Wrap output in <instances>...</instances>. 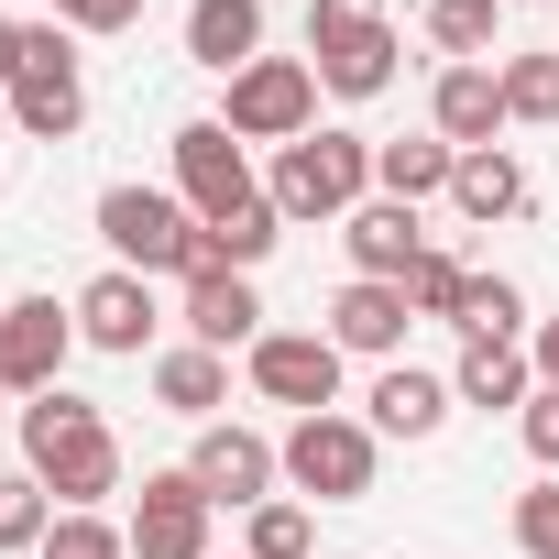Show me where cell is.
I'll list each match as a JSON object with an SVG mask.
<instances>
[{"label":"cell","mask_w":559,"mask_h":559,"mask_svg":"<svg viewBox=\"0 0 559 559\" xmlns=\"http://www.w3.org/2000/svg\"><path fill=\"white\" fill-rule=\"evenodd\" d=\"M362 406H373V439H439L461 395H450V373H417V362H384Z\"/></svg>","instance_id":"cell-17"},{"label":"cell","mask_w":559,"mask_h":559,"mask_svg":"<svg viewBox=\"0 0 559 559\" xmlns=\"http://www.w3.org/2000/svg\"><path fill=\"white\" fill-rule=\"evenodd\" d=\"M99 241L121 274H176V286L209 274V230L176 187H99Z\"/></svg>","instance_id":"cell-2"},{"label":"cell","mask_w":559,"mask_h":559,"mask_svg":"<svg viewBox=\"0 0 559 559\" xmlns=\"http://www.w3.org/2000/svg\"><path fill=\"white\" fill-rule=\"evenodd\" d=\"M187 341H209V352H252L263 341L252 274H187Z\"/></svg>","instance_id":"cell-18"},{"label":"cell","mask_w":559,"mask_h":559,"mask_svg":"<svg viewBox=\"0 0 559 559\" xmlns=\"http://www.w3.org/2000/svg\"><path fill=\"white\" fill-rule=\"evenodd\" d=\"M450 209H461L472 230H493V219H515V209H526V165H515L504 143H483V154H461V165H450Z\"/></svg>","instance_id":"cell-22"},{"label":"cell","mask_w":559,"mask_h":559,"mask_svg":"<svg viewBox=\"0 0 559 559\" xmlns=\"http://www.w3.org/2000/svg\"><path fill=\"white\" fill-rule=\"evenodd\" d=\"M341 341L330 330H263L252 352H241V373H252V395L263 406H297V417H319V406H341Z\"/></svg>","instance_id":"cell-8"},{"label":"cell","mask_w":559,"mask_h":559,"mask_svg":"<svg viewBox=\"0 0 559 559\" xmlns=\"http://www.w3.org/2000/svg\"><path fill=\"white\" fill-rule=\"evenodd\" d=\"M176 198H187V209H198V230H209V219L252 209L263 187H252V154H241L219 121H176Z\"/></svg>","instance_id":"cell-12"},{"label":"cell","mask_w":559,"mask_h":559,"mask_svg":"<svg viewBox=\"0 0 559 559\" xmlns=\"http://www.w3.org/2000/svg\"><path fill=\"white\" fill-rule=\"evenodd\" d=\"M0 319H12V297H0Z\"/></svg>","instance_id":"cell-37"},{"label":"cell","mask_w":559,"mask_h":559,"mask_svg":"<svg viewBox=\"0 0 559 559\" xmlns=\"http://www.w3.org/2000/svg\"><path fill=\"white\" fill-rule=\"evenodd\" d=\"M450 165H461V154H450L439 132H417V143H373V198H406V209H417V198H450Z\"/></svg>","instance_id":"cell-23"},{"label":"cell","mask_w":559,"mask_h":559,"mask_svg":"<svg viewBox=\"0 0 559 559\" xmlns=\"http://www.w3.org/2000/svg\"><path fill=\"white\" fill-rule=\"evenodd\" d=\"M274 450H286V483H297V493H319V504H362V493H373V472H384L373 417H341V406L297 417Z\"/></svg>","instance_id":"cell-5"},{"label":"cell","mask_w":559,"mask_h":559,"mask_svg":"<svg viewBox=\"0 0 559 559\" xmlns=\"http://www.w3.org/2000/svg\"><path fill=\"white\" fill-rule=\"evenodd\" d=\"M406 330H417V308H406V286H384V274H352V286L330 297V341L362 352V362H395Z\"/></svg>","instance_id":"cell-14"},{"label":"cell","mask_w":559,"mask_h":559,"mask_svg":"<svg viewBox=\"0 0 559 559\" xmlns=\"http://www.w3.org/2000/svg\"><path fill=\"white\" fill-rule=\"evenodd\" d=\"M504 121H559V56H504Z\"/></svg>","instance_id":"cell-30"},{"label":"cell","mask_w":559,"mask_h":559,"mask_svg":"<svg viewBox=\"0 0 559 559\" xmlns=\"http://www.w3.org/2000/svg\"><path fill=\"white\" fill-rule=\"evenodd\" d=\"M428 132H439L450 154H483L493 132H515V121H504V78H493V67H439V88H428Z\"/></svg>","instance_id":"cell-15"},{"label":"cell","mask_w":559,"mask_h":559,"mask_svg":"<svg viewBox=\"0 0 559 559\" xmlns=\"http://www.w3.org/2000/svg\"><path fill=\"white\" fill-rule=\"evenodd\" d=\"M12 78H23V23L0 12V99H12Z\"/></svg>","instance_id":"cell-36"},{"label":"cell","mask_w":559,"mask_h":559,"mask_svg":"<svg viewBox=\"0 0 559 559\" xmlns=\"http://www.w3.org/2000/svg\"><path fill=\"white\" fill-rule=\"evenodd\" d=\"M219 132L230 143H308L319 132V67L308 56H252L241 78H230V99H219Z\"/></svg>","instance_id":"cell-6"},{"label":"cell","mask_w":559,"mask_h":559,"mask_svg":"<svg viewBox=\"0 0 559 559\" xmlns=\"http://www.w3.org/2000/svg\"><path fill=\"white\" fill-rule=\"evenodd\" d=\"M428 45L450 67H493L504 56V0H428Z\"/></svg>","instance_id":"cell-24"},{"label":"cell","mask_w":559,"mask_h":559,"mask_svg":"<svg viewBox=\"0 0 559 559\" xmlns=\"http://www.w3.org/2000/svg\"><path fill=\"white\" fill-rule=\"evenodd\" d=\"M56 23H67V34H132L143 0H56Z\"/></svg>","instance_id":"cell-34"},{"label":"cell","mask_w":559,"mask_h":559,"mask_svg":"<svg viewBox=\"0 0 559 559\" xmlns=\"http://www.w3.org/2000/svg\"><path fill=\"white\" fill-rule=\"evenodd\" d=\"M461 341H526V297H515V274H483L472 263V286H461Z\"/></svg>","instance_id":"cell-27"},{"label":"cell","mask_w":559,"mask_h":559,"mask_svg":"<svg viewBox=\"0 0 559 559\" xmlns=\"http://www.w3.org/2000/svg\"><path fill=\"white\" fill-rule=\"evenodd\" d=\"M187 483L209 493V504H274V483H286V450H274L263 428H241V417H209L198 439H187Z\"/></svg>","instance_id":"cell-9"},{"label":"cell","mask_w":559,"mask_h":559,"mask_svg":"<svg viewBox=\"0 0 559 559\" xmlns=\"http://www.w3.org/2000/svg\"><path fill=\"white\" fill-rule=\"evenodd\" d=\"M67 352H78V308L56 297H12V319H0V395H56L67 384Z\"/></svg>","instance_id":"cell-10"},{"label":"cell","mask_w":559,"mask_h":559,"mask_svg":"<svg viewBox=\"0 0 559 559\" xmlns=\"http://www.w3.org/2000/svg\"><path fill=\"white\" fill-rule=\"evenodd\" d=\"M34 559H132V526H110V515L67 504V515L45 526V548H34Z\"/></svg>","instance_id":"cell-29"},{"label":"cell","mask_w":559,"mask_h":559,"mask_svg":"<svg viewBox=\"0 0 559 559\" xmlns=\"http://www.w3.org/2000/svg\"><path fill=\"white\" fill-rule=\"evenodd\" d=\"M187 56L209 78H241L263 56V0H187Z\"/></svg>","instance_id":"cell-20"},{"label":"cell","mask_w":559,"mask_h":559,"mask_svg":"<svg viewBox=\"0 0 559 559\" xmlns=\"http://www.w3.org/2000/svg\"><path fill=\"white\" fill-rule=\"evenodd\" d=\"M263 198L286 209V219H352L373 198V143L362 132H308V143L274 154V187Z\"/></svg>","instance_id":"cell-4"},{"label":"cell","mask_w":559,"mask_h":559,"mask_svg":"<svg viewBox=\"0 0 559 559\" xmlns=\"http://www.w3.org/2000/svg\"><path fill=\"white\" fill-rule=\"evenodd\" d=\"M88 121V78H78V34L67 23H23V78H12V132L23 143H78Z\"/></svg>","instance_id":"cell-7"},{"label":"cell","mask_w":559,"mask_h":559,"mask_svg":"<svg viewBox=\"0 0 559 559\" xmlns=\"http://www.w3.org/2000/svg\"><path fill=\"white\" fill-rule=\"evenodd\" d=\"M526 362H537V384H559V319H537V330H526Z\"/></svg>","instance_id":"cell-35"},{"label":"cell","mask_w":559,"mask_h":559,"mask_svg":"<svg viewBox=\"0 0 559 559\" xmlns=\"http://www.w3.org/2000/svg\"><path fill=\"white\" fill-rule=\"evenodd\" d=\"M154 395H165V417L209 428V417L230 406V352H209V341H176V352H154Z\"/></svg>","instance_id":"cell-19"},{"label":"cell","mask_w":559,"mask_h":559,"mask_svg":"<svg viewBox=\"0 0 559 559\" xmlns=\"http://www.w3.org/2000/svg\"><path fill=\"white\" fill-rule=\"evenodd\" d=\"M241 559H319V515H308L297 493L252 504V515H241Z\"/></svg>","instance_id":"cell-26"},{"label":"cell","mask_w":559,"mask_h":559,"mask_svg":"<svg viewBox=\"0 0 559 559\" xmlns=\"http://www.w3.org/2000/svg\"><path fill=\"white\" fill-rule=\"evenodd\" d=\"M209 493L187 483V461L176 472H143V504H132V559H209Z\"/></svg>","instance_id":"cell-13"},{"label":"cell","mask_w":559,"mask_h":559,"mask_svg":"<svg viewBox=\"0 0 559 559\" xmlns=\"http://www.w3.org/2000/svg\"><path fill=\"white\" fill-rule=\"evenodd\" d=\"M45 526H56V493H45L34 472H0V559H34Z\"/></svg>","instance_id":"cell-28"},{"label":"cell","mask_w":559,"mask_h":559,"mask_svg":"<svg viewBox=\"0 0 559 559\" xmlns=\"http://www.w3.org/2000/svg\"><path fill=\"white\" fill-rule=\"evenodd\" d=\"M67 308H78V341H88V352H110V362H143V352H154V330H165L154 274H121V263H110V274H88Z\"/></svg>","instance_id":"cell-11"},{"label":"cell","mask_w":559,"mask_h":559,"mask_svg":"<svg viewBox=\"0 0 559 559\" xmlns=\"http://www.w3.org/2000/svg\"><path fill=\"white\" fill-rule=\"evenodd\" d=\"M395 23H384V0H308V67L330 99H384L395 88Z\"/></svg>","instance_id":"cell-3"},{"label":"cell","mask_w":559,"mask_h":559,"mask_svg":"<svg viewBox=\"0 0 559 559\" xmlns=\"http://www.w3.org/2000/svg\"><path fill=\"white\" fill-rule=\"evenodd\" d=\"M515 548H526V559H559V472H537V483L515 493Z\"/></svg>","instance_id":"cell-32"},{"label":"cell","mask_w":559,"mask_h":559,"mask_svg":"<svg viewBox=\"0 0 559 559\" xmlns=\"http://www.w3.org/2000/svg\"><path fill=\"white\" fill-rule=\"evenodd\" d=\"M461 286H472V263L428 241V252H417V274H406V308H417V319H461Z\"/></svg>","instance_id":"cell-31"},{"label":"cell","mask_w":559,"mask_h":559,"mask_svg":"<svg viewBox=\"0 0 559 559\" xmlns=\"http://www.w3.org/2000/svg\"><path fill=\"white\" fill-rule=\"evenodd\" d=\"M274 241H286V209H274V198H252V209L209 219V274H252Z\"/></svg>","instance_id":"cell-25"},{"label":"cell","mask_w":559,"mask_h":559,"mask_svg":"<svg viewBox=\"0 0 559 559\" xmlns=\"http://www.w3.org/2000/svg\"><path fill=\"white\" fill-rule=\"evenodd\" d=\"M341 252H352V274H384V286H406L417 252H428V230H417L406 198H362V209L341 219Z\"/></svg>","instance_id":"cell-16"},{"label":"cell","mask_w":559,"mask_h":559,"mask_svg":"<svg viewBox=\"0 0 559 559\" xmlns=\"http://www.w3.org/2000/svg\"><path fill=\"white\" fill-rule=\"evenodd\" d=\"M23 472L56 493V515L67 504H88L99 515V493H121V439H110V417L88 406V395H34L23 406Z\"/></svg>","instance_id":"cell-1"},{"label":"cell","mask_w":559,"mask_h":559,"mask_svg":"<svg viewBox=\"0 0 559 559\" xmlns=\"http://www.w3.org/2000/svg\"><path fill=\"white\" fill-rule=\"evenodd\" d=\"M450 395L461 406H526L537 395V362H526V341H461V362H450Z\"/></svg>","instance_id":"cell-21"},{"label":"cell","mask_w":559,"mask_h":559,"mask_svg":"<svg viewBox=\"0 0 559 559\" xmlns=\"http://www.w3.org/2000/svg\"><path fill=\"white\" fill-rule=\"evenodd\" d=\"M515 439H526V461H537V472H559V384H537V395L515 406Z\"/></svg>","instance_id":"cell-33"}]
</instances>
